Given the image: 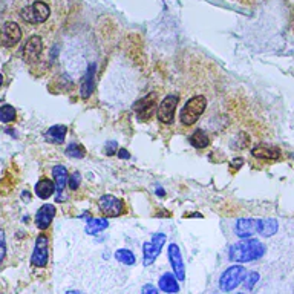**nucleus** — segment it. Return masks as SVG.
I'll return each mask as SVG.
<instances>
[{
    "mask_svg": "<svg viewBox=\"0 0 294 294\" xmlns=\"http://www.w3.org/2000/svg\"><path fill=\"white\" fill-rule=\"evenodd\" d=\"M52 176H54V184H56V190H57V201H62V194L63 190L68 184V170L64 166H56L52 168Z\"/></svg>",
    "mask_w": 294,
    "mask_h": 294,
    "instance_id": "obj_14",
    "label": "nucleus"
},
{
    "mask_svg": "<svg viewBox=\"0 0 294 294\" xmlns=\"http://www.w3.org/2000/svg\"><path fill=\"white\" fill-rule=\"evenodd\" d=\"M258 280H259V273H250V274H248V279L245 280V288H247V290H252V288L258 284Z\"/></svg>",
    "mask_w": 294,
    "mask_h": 294,
    "instance_id": "obj_29",
    "label": "nucleus"
},
{
    "mask_svg": "<svg viewBox=\"0 0 294 294\" xmlns=\"http://www.w3.org/2000/svg\"><path fill=\"white\" fill-rule=\"evenodd\" d=\"M207 108V98L202 95L193 96L186 103V106L181 110V122L186 126H192L196 121L200 120V116L204 114Z\"/></svg>",
    "mask_w": 294,
    "mask_h": 294,
    "instance_id": "obj_2",
    "label": "nucleus"
},
{
    "mask_svg": "<svg viewBox=\"0 0 294 294\" xmlns=\"http://www.w3.org/2000/svg\"><path fill=\"white\" fill-rule=\"evenodd\" d=\"M66 294H83V292H80V291H68Z\"/></svg>",
    "mask_w": 294,
    "mask_h": 294,
    "instance_id": "obj_34",
    "label": "nucleus"
},
{
    "mask_svg": "<svg viewBox=\"0 0 294 294\" xmlns=\"http://www.w3.org/2000/svg\"><path fill=\"white\" fill-rule=\"evenodd\" d=\"M134 108H135V110L138 112L140 120L150 118L152 110L155 109V94H150V95L144 96L142 100H141V102H138Z\"/></svg>",
    "mask_w": 294,
    "mask_h": 294,
    "instance_id": "obj_15",
    "label": "nucleus"
},
{
    "mask_svg": "<svg viewBox=\"0 0 294 294\" xmlns=\"http://www.w3.org/2000/svg\"><path fill=\"white\" fill-rule=\"evenodd\" d=\"M188 141H190V144H192L193 147H196V149H204V147H207L208 142H210L208 136H207L206 132L201 130V129H198L196 132H193V135L188 138Z\"/></svg>",
    "mask_w": 294,
    "mask_h": 294,
    "instance_id": "obj_22",
    "label": "nucleus"
},
{
    "mask_svg": "<svg viewBox=\"0 0 294 294\" xmlns=\"http://www.w3.org/2000/svg\"><path fill=\"white\" fill-rule=\"evenodd\" d=\"M245 279V268L242 265H233L227 268L219 279V286L224 292L233 291Z\"/></svg>",
    "mask_w": 294,
    "mask_h": 294,
    "instance_id": "obj_4",
    "label": "nucleus"
},
{
    "mask_svg": "<svg viewBox=\"0 0 294 294\" xmlns=\"http://www.w3.org/2000/svg\"><path fill=\"white\" fill-rule=\"evenodd\" d=\"M109 227V222L104 218H98V219H90L88 226H86V233L88 234H96L102 233L103 230H106Z\"/></svg>",
    "mask_w": 294,
    "mask_h": 294,
    "instance_id": "obj_21",
    "label": "nucleus"
},
{
    "mask_svg": "<svg viewBox=\"0 0 294 294\" xmlns=\"http://www.w3.org/2000/svg\"><path fill=\"white\" fill-rule=\"evenodd\" d=\"M51 14V8H49L48 4L42 2V0H36L34 4H31L30 6H24L20 11V17L32 24H38V23H44Z\"/></svg>",
    "mask_w": 294,
    "mask_h": 294,
    "instance_id": "obj_3",
    "label": "nucleus"
},
{
    "mask_svg": "<svg viewBox=\"0 0 294 294\" xmlns=\"http://www.w3.org/2000/svg\"><path fill=\"white\" fill-rule=\"evenodd\" d=\"M98 207H100L102 213L108 218H115L120 216L124 212V202L121 200L115 198L112 194H104L98 200Z\"/></svg>",
    "mask_w": 294,
    "mask_h": 294,
    "instance_id": "obj_6",
    "label": "nucleus"
},
{
    "mask_svg": "<svg viewBox=\"0 0 294 294\" xmlns=\"http://www.w3.org/2000/svg\"><path fill=\"white\" fill-rule=\"evenodd\" d=\"M279 226L276 219H262V227H260V233L262 236H273L278 232Z\"/></svg>",
    "mask_w": 294,
    "mask_h": 294,
    "instance_id": "obj_23",
    "label": "nucleus"
},
{
    "mask_svg": "<svg viewBox=\"0 0 294 294\" xmlns=\"http://www.w3.org/2000/svg\"><path fill=\"white\" fill-rule=\"evenodd\" d=\"M142 294H160V291L152 284H147L142 286Z\"/></svg>",
    "mask_w": 294,
    "mask_h": 294,
    "instance_id": "obj_31",
    "label": "nucleus"
},
{
    "mask_svg": "<svg viewBox=\"0 0 294 294\" xmlns=\"http://www.w3.org/2000/svg\"><path fill=\"white\" fill-rule=\"evenodd\" d=\"M166 244V234L164 233H155L149 242H146L142 245V256H144V265H152L156 258L160 256L162 245Z\"/></svg>",
    "mask_w": 294,
    "mask_h": 294,
    "instance_id": "obj_5",
    "label": "nucleus"
},
{
    "mask_svg": "<svg viewBox=\"0 0 294 294\" xmlns=\"http://www.w3.org/2000/svg\"><path fill=\"white\" fill-rule=\"evenodd\" d=\"M95 69H96V66L92 63L86 72L83 82H82V96L84 98V100L92 95V92L95 89Z\"/></svg>",
    "mask_w": 294,
    "mask_h": 294,
    "instance_id": "obj_17",
    "label": "nucleus"
},
{
    "mask_svg": "<svg viewBox=\"0 0 294 294\" xmlns=\"http://www.w3.org/2000/svg\"><path fill=\"white\" fill-rule=\"evenodd\" d=\"M260 227L262 219H239L234 226V232L239 238L247 239L256 233H260Z\"/></svg>",
    "mask_w": 294,
    "mask_h": 294,
    "instance_id": "obj_10",
    "label": "nucleus"
},
{
    "mask_svg": "<svg viewBox=\"0 0 294 294\" xmlns=\"http://www.w3.org/2000/svg\"><path fill=\"white\" fill-rule=\"evenodd\" d=\"M66 155L69 158H76V160H82L86 155V150L82 144H70L66 149Z\"/></svg>",
    "mask_w": 294,
    "mask_h": 294,
    "instance_id": "obj_25",
    "label": "nucleus"
},
{
    "mask_svg": "<svg viewBox=\"0 0 294 294\" xmlns=\"http://www.w3.org/2000/svg\"><path fill=\"white\" fill-rule=\"evenodd\" d=\"M178 102H180V98L176 95H167L161 102L158 108V120L161 122H164V124H172V122H174Z\"/></svg>",
    "mask_w": 294,
    "mask_h": 294,
    "instance_id": "obj_7",
    "label": "nucleus"
},
{
    "mask_svg": "<svg viewBox=\"0 0 294 294\" xmlns=\"http://www.w3.org/2000/svg\"><path fill=\"white\" fill-rule=\"evenodd\" d=\"M118 156H120L121 160H129V158H130V154H129L126 149H120V150H118Z\"/></svg>",
    "mask_w": 294,
    "mask_h": 294,
    "instance_id": "obj_32",
    "label": "nucleus"
},
{
    "mask_svg": "<svg viewBox=\"0 0 294 294\" xmlns=\"http://www.w3.org/2000/svg\"><path fill=\"white\" fill-rule=\"evenodd\" d=\"M16 120V109L10 104H5L0 108V121L2 122H11Z\"/></svg>",
    "mask_w": 294,
    "mask_h": 294,
    "instance_id": "obj_26",
    "label": "nucleus"
},
{
    "mask_svg": "<svg viewBox=\"0 0 294 294\" xmlns=\"http://www.w3.org/2000/svg\"><path fill=\"white\" fill-rule=\"evenodd\" d=\"M0 43H2V31H0Z\"/></svg>",
    "mask_w": 294,
    "mask_h": 294,
    "instance_id": "obj_36",
    "label": "nucleus"
},
{
    "mask_svg": "<svg viewBox=\"0 0 294 294\" xmlns=\"http://www.w3.org/2000/svg\"><path fill=\"white\" fill-rule=\"evenodd\" d=\"M22 38V30L17 23L14 22H6L2 28V44L6 48L16 46Z\"/></svg>",
    "mask_w": 294,
    "mask_h": 294,
    "instance_id": "obj_11",
    "label": "nucleus"
},
{
    "mask_svg": "<svg viewBox=\"0 0 294 294\" xmlns=\"http://www.w3.org/2000/svg\"><path fill=\"white\" fill-rule=\"evenodd\" d=\"M54 216H56V207L52 204H44L36 214V226L40 230H46L51 226Z\"/></svg>",
    "mask_w": 294,
    "mask_h": 294,
    "instance_id": "obj_13",
    "label": "nucleus"
},
{
    "mask_svg": "<svg viewBox=\"0 0 294 294\" xmlns=\"http://www.w3.org/2000/svg\"><path fill=\"white\" fill-rule=\"evenodd\" d=\"M160 288L164 291V292H178L180 291V284H178V279L172 274V273H166L160 278Z\"/></svg>",
    "mask_w": 294,
    "mask_h": 294,
    "instance_id": "obj_19",
    "label": "nucleus"
},
{
    "mask_svg": "<svg viewBox=\"0 0 294 294\" xmlns=\"http://www.w3.org/2000/svg\"><path fill=\"white\" fill-rule=\"evenodd\" d=\"M54 192H56V184H54V181L48 180V178H42L36 184V193L42 200H48L49 196H52Z\"/></svg>",
    "mask_w": 294,
    "mask_h": 294,
    "instance_id": "obj_18",
    "label": "nucleus"
},
{
    "mask_svg": "<svg viewBox=\"0 0 294 294\" xmlns=\"http://www.w3.org/2000/svg\"><path fill=\"white\" fill-rule=\"evenodd\" d=\"M265 254V245L258 239H244L230 247L228 259L233 262H252L254 259H260Z\"/></svg>",
    "mask_w": 294,
    "mask_h": 294,
    "instance_id": "obj_1",
    "label": "nucleus"
},
{
    "mask_svg": "<svg viewBox=\"0 0 294 294\" xmlns=\"http://www.w3.org/2000/svg\"><path fill=\"white\" fill-rule=\"evenodd\" d=\"M66 132H68V128H66V126H62V124L52 126L51 129H49V130L46 132V140H48L49 142L60 144V142L64 141Z\"/></svg>",
    "mask_w": 294,
    "mask_h": 294,
    "instance_id": "obj_20",
    "label": "nucleus"
},
{
    "mask_svg": "<svg viewBox=\"0 0 294 294\" xmlns=\"http://www.w3.org/2000/svg\"><path fill=\"white\" fill-rule=\"evenodd\" d=\"M2 83H4V78H2V76H0V86H2Z\"/></svg>",
    "mask_w": 294,
    "mask_h": 294,
    "instance_id": "obj_35",
    "label": "nucleus"
},
{
    "mask_svg": "<svg viewBox=\"0 0 294 294\" xmlns=\"http://www.w3.org/2000/svg\"><path fill=\"white\" fill-rule=\"evenodd\" d=\"M42 49H43V43H42V38L38 36H32L26 43H24L23 46V58L26 60L28 63H32L36 62L40 54H42Z\"/></svg>",
    "mask_w": 294,
    "mask_h": 294,
    "instance_id": "obj_12",
    "label": "nucleus"
},
{
    "mask_svg": "<svg viewBox=\"0 0 294 294\" xmlns=\"http://www.w3.org/2000/svg\"><path fill=\"white\" fill-rule=\"evenodd\" d=\"M238 294H244V292H238Z\"/></svg>",
    "mask_w": 294,
    "mask_h": 294,
    "instance_id": "obj_37",
    "label": "nucleus"
},
{
    "mask_svg": "<svg viewBox=\"0 0 294 294\" xmlns=\"http://www.w3.org/2000/svg\"><path fill=\"white\" fill-rule=\"evenodd\" d=\"M115 258L118 262H121L122 265H134L136 262L134 253L130 250H126V248H121V250H116L115 253Z\"/></svg>",
    "mask_w": 294,
    "mask_h": 294,
    "instance_id": "obj_24",
    "label": "nucleus"
},
{
    "mask_svg": "<svg viewBox=\"0 0 294 294\" xmlns=\"http://www.w3.org/2000/svg\"><path fill=\"white\" fill-rule=\"evenodd\" d=\"M80 182H82V175L78 174V172H74V174L69 176V181H68L70 190H77L78 186H80Z\"/></svg>",
    "mask_w": 294,
    "mask_h": 294,
    "instance_id": "obj_27",
    "label": "nucleus"
},
{
    "mask_svg": "<svg viewBox=\"0 0 294 294\" xmlns=\"http://www.w3.org/2000/svg\"><path fill=\"white\" fill-rule=\"evenodd\" d=\"M168 262L172 265V270H174V274L178 280H184L186 279V266H184V259L181 254V250L176 244H170L168 245Z\"/></svg>",
    "mask_w": 294,
    "mask_h": 294,
    "instance_id": "obj_9",
    "label": "nucleus"
},
{
    "mask_svg": "<svg viewBox=\"0 0 294 294\" xmlns=\"http://www.w3.org/2000/svg\"><path fill=\"white\" fill-rule=\"evenodd\" d=\"M252 154H253V156L260 158V160H278L280 156V150L278 149V147L266 146V144H259V146L253 147Z\"/></svg>",
    "mask_w": 294,
    "mask_h": 294,
    "instance_id": "obj_16",
    "label": "nucleus"
},
{
    "mask_svg": "<svg viewBox=\"0 0 294 294\" xmlns=\"http://www.w3.org/2000/svg\"><path fill=\"white\" fill-rule=\"evenodd\" d=\"M156 194H158V196H160V194H161V196H164V194H166V192H164L162 188H156Z\"/></svg>",
    "mask_w": 294,
    "mask_h": 294,
    "instance_id": "obj_33",
    "label": "nucleus"
},
{
    "mask_svg": "<svg viewBox=\"0 0 294 294\" xmlns=\"http://www.w3.org/2000/svg\"><path fill=\"white\" fill-rule=\"evenodd\" d=\"M116 147H118L116 141H110V142H108V144H106V147H104V154H106L108 156H112V155H115V152H116Z\"/></svg>",
    "mask_w": 294,
    "mask_h": 294,
    "instance_id": "obj_30",
    "label": "nucleus"
},
{
    "mask_svg": "<svg viewBox=\"0 0 294 294\" xmlns=\"http://www.w3.org/2000/svg\"><path fill=\"white\" fill-rule=\"evenodd\" d=\"M48 247H49V239L46 234H40L36 240V247H34V252H32V258H31V264L34 266H38V268H43L48 265V259H49V252H48Z\"/></svg>",
    "mask_w": 294,
    "mask_h": 294,
    "instance_id": "obj_8",
    "label": "nucleus"
},
{
    "mask_svg": "<svg viewBox=\"0 0 294 294\" xmlns=\"http://www.w3.org/2000/svg\"><path fill=\"white\" fill-rule=\"evenodd\" d=\"M6 254V244H5V234L4 230H0V265H2Z\"/></svg>",
    "mask_w": 294,
    "mask_h": 294,
    "instance_id": "obj_28",
    "label": "nucleus"
}]
</instances>
